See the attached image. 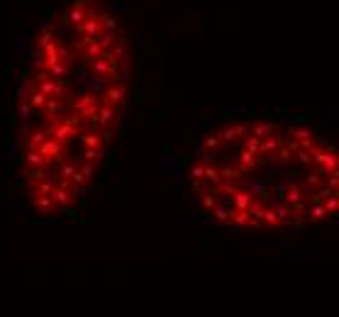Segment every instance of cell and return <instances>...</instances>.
Listing matches in <instances>:
<instances>
[{"mask_svg": "<svg viewBox=\"0 0 339 317\" xmlns=\"http://www.w3.org/2000/svg\"><path fill=\"white\" fill-rule=\"evenodd\" d=\"M130 37L103 0H69L27 39L20 81L22 178L39 207L74 203L125 105Z\"/></svg>", "mask_w": 339, "mask_h": 317, "instance_id": "cell-1", "label": "cell"}, {"mask_svg": "<svg viewBox=\"0 0 339 317\" xmlns=\"http://www.w3.org/2000/svg\"><path fill=\"white\" fill-rule=\"evenodd\" d=\"M190 183L212 217L234 227L320 222L337 207V154L302 127L237 122L203 142Z\"/></svg>", "mask_w": 339, "mask_h": 317, "instance_id": "cell-2", "label": "cell"}]
</instances>
